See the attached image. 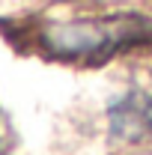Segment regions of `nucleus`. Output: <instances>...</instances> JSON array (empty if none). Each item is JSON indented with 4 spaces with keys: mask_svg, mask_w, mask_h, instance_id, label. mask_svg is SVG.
Returning a JSON list of instances; mask_svg holds the SVG:
<instances>
[{
    "mask_svg": "<svg viewBox=\"0 0 152 155\" xmlns=\"http://www.w3.org/2000/svg\"><path fill=\"white\" fill-rule=\"evenodd\" d=\"M140 36V21L114 18V21H72V24H48L39 33V45L54 57L95 60L128 45Z\"/></svg>",
    "mask_w": 152,
    "mask_h": 155,
    "instance_id": "obj_1",
    "label": "nucleus"
}]
</instances>
